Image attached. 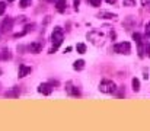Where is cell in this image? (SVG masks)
Here are the masks:
<instances>
[{"instance_id":"obj_1","label":"cell","mask_w":150,"mask_h":131,"mask_svg":"<svg viewBox=\"0 0 150 131\" xmlns=\"http://www.w3.org/2000/svg\"><path fill=\"white\" fill-rule=\"evenodd\" d=\"M63 40H64V34H63L61 28H55V29L52 31V35H51V41H52V44H54V48H51L50 50L51 54H52V52L61 45Z\"/></svg>"},{"instance_id":"obj_2","label":"cell","mask_w":150,"mask_h":131,"mask_svg":"<svg viewBox=\"0 0 150 131\" xmlns=\"http://www.w3.org/2000/svg\"><path fill=\"white\" fill-rule=\"evenodd\" d=\"M99 90L102 93H114L117 90V86L112 80H102L99 83Z\"/></svg>"},{"instance_id":"obj_3","label":"cell","mask_w":150,"mask_h":131,"mask_svg":"<svg viewBox=\"0 0 150 131\" xmlns=\"http://www.w3.org/2000/svg\"><path fill=\"white\" fill-rule=\"evenodd\" d=\"M130 50H131L130 42H118L114 45V51L118 54H130Z\"/></svg>"},{"instance_id":"obj_4","label":"cell","mask_w":150,"mask_h":131,"mask_svg":"<svg viewBox=\"0 0 150 131\" xmlns=\"http://www.w3.org/2000/svg\"><path fill=\"white\" fill-rule=\"evenodd\" d=\"M88 38L95 44V45H100V44L103 42V37L100 35V32H98V31H92V32H89V34H88Z\"/></svg>"},{"instance_id":"obj_5","label":"cell","mask_w":150,"mask_h":131,"mask_svg":"<svg viewBox=\"0 0 150 131\" xmlns=\"http://www.w3.org/2000/svg\"><path fill=\"white\" fill-rule=\"evenodd\" d=\"M38 92L42 93V95H45V96H48V95H51V92H52V87L48 83H42V85H40V87H38Z\"/></svg>"},{"instance_id":"obj_6","label":"cell","mask_w":150,"mask_h":131,"mask_svg":"<svg viewBox=\"0 0 150 131\" xmlns=\"http://www.w3.org/2000/svg\"><path fill=\"white\" fill-rule=\"evenodd\" d=\"M31 72H32L31 67H28V66H25V64H21V66H19V73H18V76H19V77H25V76H28Z\"/></svg>"},{"instance_id":"obj_7","label":"cell","mask_w":150,"mask_h":131,"mask_svg":"<svg viewBox=\"0 0 150 131\" xmlns=\"http://www.w3.org/2000/svg\"><path fill=\"white\" fill-rule=\"evenodd\" d=\"M41 50H42V44H41V42H32V44H29V51H31V52H34V54H38V52H41Z\"/></svg>"},{"instance_id":"obj_8","label":"cell","mask_w":150,"mask_h":131,"mask_svg":"<svg viewBox=\"0 0 150 131\" xmlns=\"http://www.w3.org/2000/svg\"><path fill=\"white\" fill-rule=\"evenodd\" d=\"M12 25H13V19H10V18L4 19V21H3V25H1V29H3V32H7V31H10V29H12Z\"/></svg>"},{"instance_id":"obj_9","label":"cell","mask_w":150,"mask_h":131,"mask_svg":"<svg viewBox=\"0 0 150 131\" xmlns=\"http://www.w3.org/2000/svg\"><path fill=\"white\" fill-rule=\"evenodd\" d=\"M66 3H67L66 0H57V1H55L57 10H58V12H64V10H66Z\"/></svg>"},{"instance_id":"obj_10","label":"cell","mask_w":150,"mask_h":131,"mask_svg":"<svg viewBox=\"0 0 150 131\" xmlns=\"http://www.w3.org/2000/svg\"><path fill=\"white\" fill-rule=\"evenodd\" d=\"M67 93H69V95H73V96H79V95H80L79 89H77V87H73L71 85H69V87H67Z\"/></svg>"},{"instance_id":"obj_11","label":"cell","mask_w":150,"mask_h":131,"mask_svg":"<svg viewBox=\"0 0 150 131\" xmlns=\"http://www.w3.org/2000/svg\"><path fill=\"white\" fill-rule=\"evenodd\" d=\"M85 67V61L83 60H77V61H74V64H73V69L74 70H82Z\"/></svg>"},{"instance_id":"obj_12","label":"cell","mask_w":150,"mask_h":131,"mask_svg":"<svg viewBox=\"0 0 150 131\" xmlns=\"http://www.w3.org/2000/svg\"><path fill=\"white\" fill-rule=\"evenodd\" d=\"M131 85H133V90H134V92H139V90H140V80H139V79L134 77V79L131 80Z\"/></svg>"},{"instance_id":"obj_13","label":"cell","mask_w":150,"mask_h":131,"mask_svg":"<svg viewBox=\"0 0 150 131\" xmlns=\"http://www.w3.org/2000/svg\"><path fill=\"white\" fill-rule=\"evenodd\" d=\"M76 50H77V52H79V54H85V52H86V45H85V44H77V45H76Z\"/></svg>"},{"instance_id":"obj_14","label":"cell","mask_w":150,"mask_h":131,"mask_svg":"<svg viewBox=\"0 0 150 131\" xmlns=\"http://www.w3.org/2000/svg\"><path fill=\"white\" fill-rule=\"evenodd\" d=\"M99 18H103V19H114V18H117L115 15H111V13H106V12H102L99 15Z\"/></svg>"},{"instance_id":"obj_15","label":"cell","mask_w":150,"mask_h":131,"mask_svg":"<svg viewBox=\"0 0 150 131\" xmlns=\"http://www.w3.org/2000/svg\"><path fill=\"white\" fill-rule=\"evenodd\" d=\"M19 6H21L22 9H25V7L31 6V0H21V1H19Z\"/></svg>"},{"instance_id":"obj_16","label":"cell","mask_w":150,"mask_h":131,"mask_svg":"<svg viewBox=\"0 0 150 131\" xmlns=\"http://www.w3.org/2000/svg\"><path fill=\"white\" fill-rule=\"evenodd\" d=\"M122 3H124V6H128V7L136 6V0H122Z\"/></svg>"},{"instance_id":"obj_17","label":"cell","mask_w":150,"mask_h":131,"mask_svg":"<svg viewBox=\"0 0 150 131\" xmlns=\"http://www.w3.org/2000/svg\"><path fill=\"white\" fill-rule=\"evenodd\" d=\"M89 3H91L93 7H99L100 3H102V0H89Z\"/></svg>"},{"instance_id":"obj_18","label":"cell","mask_w":150,"mask_h":131,"mask_svg":"<svg viewBox=\"0 0 150 131\" xmlns=\"http://www.w3.org/2000/svg\"><path fill=\"white\" fill-rule=\"evenodd\" d=\"M4 10H6V4H4V1H0V16L4 13Z\"/></svg>"},{"instance_id":"obj_19","label":"cell","mask_w":150,"mask_h":131,"mask_svg":"<svg viewBox=\"0 0 150 131\" xmlns=\"http://www.w3.org/2000/svg\"><path fill=\"white\" fill-rule=\"evenodd\" d=\"M142 3H143V6H146V7H150V0H142Z\"/></svg>"},{"instance_id":"obj_20","label":"cell","mask_w":150,"mask_h":131,"mask_svg":"<svg viewBox=\"0 0 150 131\" xmlns=\"http://www.w3.org/2000/svg\"><path fill=\"white\" fill-rule=\"evenodd\" d=\"M146 35H150V22L146 25Z\"/></svg>"},{"instance_id":"obj_21","label":"cell","mask_w":150,"mask_h":131,"mask_svg":"<svg viewBox=\"0 0 150 131\" xmlns=\"http://www.w3.org/2000/svg\"><path fill=\"white\" fill-rule=\"evenodd\" d=\"M106 1H108V3H109V4H114V3H115V1H117V0H106Z\"/></svg>"},{"instance_id":"obj_22","label":"cell","mask_w":150,"mask_h":131,"mask_svg":"<svg viewBox=\"0 0 150 131\" xmlns=\"http://www.w3.org/2000/svg\"><path fill=\"white\" fill-rule=\"evenodd\" d=\"M7 1H15V0H7Z\"/></svg>"},{"instance_id":"obj_23","label":"cell","mask_w":150,"mask_h":131,"mask_svg":"<svg viewBox=\"0 0 150 131\" xmlns=\"http://www.w3.org/2000/svg\"><path fill=\"white\" fill-rule=\"evenodd\" d=\"M48 1H54V0H48Z\"/></svg>"}]
</instances>
